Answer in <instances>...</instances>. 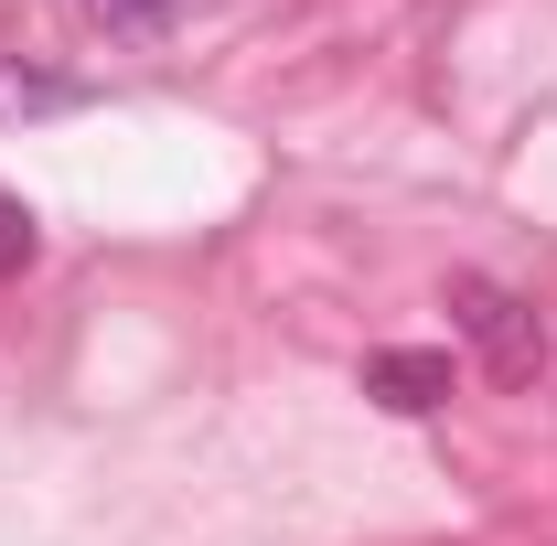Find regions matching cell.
Here are the masks:
<instances>
[{
	"label": "cell",
	"mask_w": 557,
	"mask_h": 546,
	"mask_svg": "<svg viewBox=\"0 0 557 546\" xmlns=\"http://www.w3.org/2000/svg\"><path fill=\"white\" fill-rule=\"evenodd\" d=\"M450 322H461V343L483 353L504 386H525V375L547 364V322H536L504 278H472V269H461V278H450Z\"/></svg>",
	"instance_id": "6da1fadb"
},
{
	"label": "cell",
	"mask_w": 557,
	"mask_h": 546,
	"mask_svg": "<svg viewBox=\"0 0 557 546\" xmlns=\"http://www.w3.org/2000/svg\"><path fill=\"white\" fill-rule=\"evenodd\" d=\"M364 397L397 418H429L450 397V353H429V343H397V353H364Z\"/></svg>",
	"instance_id": "7a4b0ae2"
},
{
	"label": "cell",
	"mask_w": 557,
	"mask_h": 546,
	"mask_svg": "<svg viewBox=\"0 0 557 546\" xmlns=\"http://www.w3.org/2000/svg\"><path fill=\"white\" fill-rule=\"evenodd\" d=\"M65 108H86V86H75V75L0 65V119H65Z\"/></svg>",
	"instance_id": "3957f363"
},
{
	"label": "cell",
	"mask_w": 557,
	"mask_h": 546,
	"mask_svg": "<svg viewBox=\"0 0 557 546\" xmlns=\"http://www.w3.org/2000/svg\"><path fill=\"white\" fill-rule=\"evenodd\" d=\"M22 269H33V204L0 194V278H22Z\"/></svg>",
	"instance_id": "277c9868"
},
{
	"label": "cell",
	"mask_w": 557,
	"mask_h": 546,
	"mask_svg": "<svg viewBox=\"0 0 557 546\" xmlns=\"http://www.w3.org/2000/svg\"><path fill=\"white\" fill-rule=\"evenodd\" d=\"M172 11H183V0H97L108 33H172Z\"/></svg>",
	"instance_id": "5b68a950"
}]
</instances>
